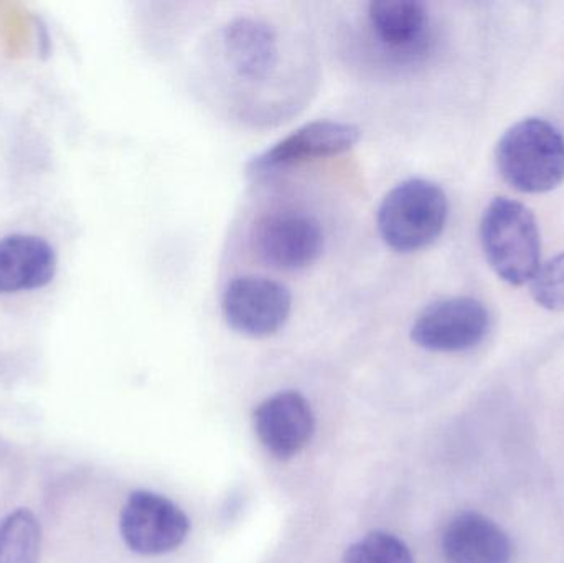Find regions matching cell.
Segmentation results:
<instances>
[{
	"instance_id": "6da1fadb",
	"label": "cell",
	"mask_w": 564,
	"mask_h": 563,
	"mask_svg": "<svg viewBox=\"0 0 564 563\" xmlns=\"http://www.w3.org/2000/svg\"><path fill=\"white\" fill-rule=\"evenodd\" d=\"M497 169L523 194H545L564 181V138L552 122L527 118L510 126L496 149Z\"/></svg>"
},
{
	"instance_id": "7a4b0ae2",
	"label": "cell",
	"mask_w": 564,
	"mask_h": 563,
	"mask_svg": "<svg viewBox=\"0 0 564 563\" xmlns=\"http://www.w3.org/2000/svg\"><path fill=\"white\" fill-rule=\"evenodd\" d=\"M480 241L490 268L512 286L532 283L542 267V238L535 215L512 198L490 202L480 221Z\"/></svg>"
},
{
	"instance_id": "3957f363",
	"label": "cell",
	"mask_w": 564,
	"mask_h": 563,
	"mask_svg": "<svg viewBox=\"0 0 564 563\" xmlns=\"http://www.w3.org/2000/svg\"><path fill=\"white\" fill-rule=\"evenodd\" d=\"M449 205L443 188L426 178H410L388 192L377 224L388 247L400 253L423 250L446 227Z\"/></svg>"
},
{
	"instance_id": "277c9868",
	"label": "cell",
	"mask_w": 564,
	"mask_h": 563,
	"mask_svg": "<svg viewBox=\"0 0 564 563\" xmlns=\"http://www.w3.org/2000/svg\"><path fill=\"white\" fill-rule=\"evenodd\" d=\"M122 541L141 555H162L184 544L191 519L165 496L135 491L129 496L119 519Z\"/></svg>"
},
{
	"instance_id": "5b68a950",
	"label": "cell",
	"mask_w": 564,
	"mask_h": 563,
	"mask_svg": "<svg viewBox=\"0 0 564 563\" xmlns=\"http://www.w3.org/2000/svg\"><path fill=\"white\" fill-rule=\"evenodd\" d=\"M489 329L490 314L479 300L447 297L417 316L411 327V339L433 353H464L479 346Z\"/></svg>"
},
{
	"instance_id": "8992f818",
	"label": "cell",
	"mask_w": 564,
	"mask_h": 563,
	"mask_svg": "<svg viewBox=\"0 0 564 563\" xmlns=\"http://www.w3.org/2000/svg\"><path fill=\"white\" fill-rule=\"evenodd\" d=\"M292 296L280 281L240 277L225 290L221 310L228 326L248 337H268L284 326Z\"/></svg>"
},
{
	"instance_id": "52a82bcc",
	"label": "cell",
	"mask_w": 564,
	"mask_h": 563,
	"mask_svg": "<svg viewBox=\"0 0 564 563\" xmlns=\"http://www.w3.org/2000/svg\"><path fill=\"white\" fill-rule=\"evenodd\" d=\"M258 253L281 270L311 267L324 250V230L311 215L276 212L264 215L254 227Z\"/></svg>"
},
{
	"instance_id": "ba28073f",
	"label": "cell",
	"mask_w": 564,
	"mask_h": 563,
	"mask_svg": "<svg viewBox=\"0 0 564 563\" xmlns=\"http://www.w3.org/2000/svg\"><path fill=\"white\" fill-rule=\"evenodd\" d=\"M253 423L261 445L278 459L299 455L311 442L315 430L311 403L294 390L268 397L254 410Z\"/></svg>"
},
{
	"instance_id": "9c48e42d",
	"label": "cell",
	"mask_w": 564,
	"mask_h": 563,
	"mask_svg": "<svg viewBox=\"0 0 564 563\" xmlns=\"http://www.w3.org/2000/svg\"><path fill=\"white\" fill-rule=\"evenodd\" d=\"M360 139V129L348 122L314 121L302 126L297 131L268 149L264 154L258 155L251 162V172L278 171L291 167L312 159L330 158L341 154L354 148Z\"/></svg>"
},
{
	"instance_id": "30bf717a",
	"label": "cell",
	"mask_w": 564,
	"mask_h": 563,
	"mask_svg": "<svg viewBox=\"0 0 564 563\" xmlns=\"http://www.w3.org/2000/svg\"><path fill=\"white\" fill-rule=\"evenodd\" d=\"M441 551L449 563H510L516 549L496 521L480 512L464 511L444 528Z\"/></svg>"
},
{
	"instance_id": "8fae6325",
	"label": "cell",
	"mask_w": 564,
	"mask_h": 563,
	"mask_svg": "<svg viewBox=\"0 0 564 563\" xmlns=\"http://www.w3.org/2000/svg\"><path fill=\"white\" fill-rule=\"evenodd\" d=\"M367 17L381 45L398 55H420L430 45V10L420 0H375Z\"/></svg>"
},
{
	"instance_id": "7c38bea8",
	"label": "cell",
	"mask_w": 564,
	"mask_h": 563,
	"mask_svg": "<svg viewBox=\"0 0 564 563\" xmlns=\"http://www.w3.org/2000/svg\"><path fill=\"white\" fill-rule=\"evenodd\" d=\"M55 273V250L42 237L15 234L0 240V294L40 290Z\"/></svg>"
},
{
	"instance_id": "4fadbf2b",
	"label": "cell",
	"mask_w": 564,
	"mask_h": 563,
	"mask_svg": "<svg viewBox=\"0 0 564 563\" xmlns=\"http://www.w3.org/2000/svg\"><path fill=\"white\" fill-rule=\"evenodd\" d=\"M224 48L231 68L247 79H263L278 62V36L273 26L240 17L224 30Z\"/></svg>"
},
{
	"instance_id": "5bb4252c",
	"label": "cell",
	"mask_w": 564,
	"mask_h": 563,
	"mask_svg": "<svg viewBox=\"0 0 564 563\" xmlns=\"http://www.w3.org/2000/svg\"><path fill=\"white\" fill-rule=\"evenodd\" d=\"M40 524L29 509L0 521V563H40Z\"/></svg>"
},
{
	"instance_id": "9a60e30c",
	"label": "cell",
	"mask_w": 564,
	"mask_h": 563,
	"mask_svg": "<svg viewBox=\"0 0 564 563\" xmlns=\"http://www.w3.org/2000/svg\"><path fill=\"white\" fill-rule=\"evenodd\" d=\"M344 563H416L410 548L390 532L375 531L354 542Z\"/></svg>"
},
{
	"instance_id": "2e32d148",
	"label": "cell",
	"mask_w": 564,
	"mask_h": 563,
	"mask_svg": "<svg viewBox=\"0 0 564 563\" xmlns=\"http://www.w3.org/2000/svg\"><path fill=\"white\" fill-rule=\"evenodd\" d=\"M532 296L539 306L564 311V251L540 267L532 280Z\"/></svg>"
}]
</instances>
